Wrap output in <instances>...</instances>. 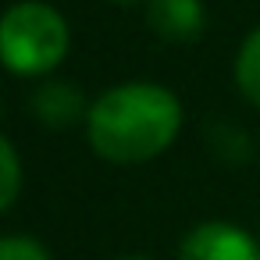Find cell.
Segmentation results:
<instances>
[{"label": "cell", "mask_w": 260, "mask_h": 260, "mask_svg": "<svg viewBox=\"0 0 260 260\" xmlns=\"http://www.w3.org/2000/svg\"><path fill=\"white\" fill-rule=\"evenodd\" d=\"M182 128L178 96L153 82H125L107 89L86 111L93 150L111 164H143L164 153Z\"/></svg>", "instance_id": "obj_1"}, {"label": "cell", "mask_w": 260, "mask_h": 260, "mask_svg": "<svg viewBox=\"0 0 260 260\" xmlns=\"http://www.w3.org/2000/svg\"><path fill=\"white\" fill-rule=\"evenodd\" d=\"M68 54V25L61 11L22 0L0 15V61L15 75H47Z\"/></svg>", "instance_id": "obj_2"}, {"label": "cell", "mask_w": 260, "mask_h": 260, "mask_svg": "<svg viewBox=\"0 0 260 260\" xmlns=\"http://www.w3.org/2000/svg\"><path fill=\"white\" fill-rule=\"evenodd\" d=\"M178 260H260V246L228 221H207L182 239Z\"/></svg>", "instance_id": "obj_3"}, {"label": "cell", "mask_w": 260, "mask_h": 260, "mask_svg": "<svg viewBox=\"0 0 260 260\" xmlns=\"http://www.w3.org/2000/svg\"><path fill=\"white\" fill-rule=\"evenodd\" d=\"M146 22L160 40L189 43L203 32V4L200 0H150Z\"/></svg>", "instance_id": "obj_4"}, {"label": "cell", "mask_w": 260, "mask_h": 260, "mask_svg": "<svg viewBox=\"0 0 260 260\" xmlns=\"http://www.w3.org/2000/svg\"><path fill=\"white\" fill-rule=\"evenodd\" d=\"M32 107H36V118L47 125H72L82 114V96L64 82H47L36 93Z\"/></svg>", "instance_id": "obj_5"}, {"label": "cell", "mask_w": 260, "mask_h": 260, "mask_svg": "<svg viewBox=\"0 0 260 260\" xmlns=\"http://www.w3.org/2000/svg\"><path fill=\"white\" fill-rule=\"evenodd\" d=\"M235 82L242 89V96L260 107V29H253L239 50V61H235Z\"/></svg>", "instance_id": "obj_6"}, {"label": "cell", "mask_w": 260, "mask_h": 260, "mask_svg": "<svg viewBox=\"0 0 260 260\" xmlns=\"http://www.w3.org/2000/svg\"><path fill=\"white\" fill-rule=\"evenodd\" d=\"M18 189H22V160H18L15 146L0 136V210H8L15 203Z\"/></svg>", "instance_id": "obj_7"}, {"label": "cell", "mask_w": 260, "mask_h": 260, "mask_svg": "<svg viewBox=\"0 0 260 260\" xmlns=\"http://www.w3.org/2000/svg\"><path fill=\"white\" fill-rule=\"evenodd\" d=\"M0 260H50L47 246L29 235H4L0 239Z\"/></svg>", "instance_id": "obj_8"}, {"label": "cell", "mask_w": 260, "mask_h": 260, "mask_svg": "<svg viewBox=\"0 0 260 260\" xmlns=\"http://www.w3.org/2000/svg\"><path fill=\"white\" fill-rule=\"evenodd\" d=\"M114 4H136V0H114Z\"/></svg>", "instance_id": "obj_9"}, {"label": "cell", "mask_w": 260, "mask_h": 260, "mask_svg": "<svg viewBox=\"0 0 260 260\" xmlns=\"http://www.w3.org/2000/svg\"><path fill=\"white\" fill-rule=\"evenodd\" d=\"M125 260H143V256H125Z\"/></svg>", "instance_id": "obj_10"}]
</instances>
